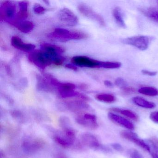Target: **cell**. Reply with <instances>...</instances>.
Masks as SVG:
<instances>
[{"label":"cell","mask_w":158,"mask_h":158,"mask_svg":"<svg viewBox=\"0 0 158 158\" xmlns=\"http://www.w3.org/2000/svg\"><path fill=\"white\" fill-rule=\"evenodd\" d=\"M28 59L30 62L43 70L53 64L55 60L54 57L41 49L30 52Z\"/></svg>","instance_id":"cell-1"},{"label":"cell","mask_w":158,"mask_h":158,"mask_svg":"<svg viewBox=\"0 0 158 158\" xmlns=\"http://www.w3.org/2000/svg\"><path fill=\"white\" fill-rule=\"evenodd\" d=\"M48 37L59 41H68L72 40H80L87 37L86 34L79 31H71L62 28H57L50 33Z\"/></svg>","instance_id":"cell-2"},{"label":"cell","mask_w":158,"mask_h":158,"mask_svg":"<svg viewBox=\"0 0 158 158\" xmlns=\"http://www.w3.org/2000/svg\"><path fill=\"white\" fill-rule=\"evenodd\" d=\"M76 122L80 125L90 129H96L98 127L96 115L91 114L82 113L75 117Z\"/></svg>","instance_id":"cell-3"},{"label":"cell","mask_w":158,"mask_h":158,"mask_svg":"<svg viewBox=\"0 0 158 158\" xmlns=\"http://www.w3.org/2000/svg\"><path fill=\"white\" fill-rule=\"evenodd\" d=\"M124 44L134 46L140 50H146L150 44V38L146 36H136L123 39L121 40Z\"/></svg>","instance_id":"cell-4"},{"label":"cell","mask_w":158,"mask_h":158,"mask_svg":"<svg viewBox=\"0 0 158 158\" xmlns=\"http://www.w3.org/2000/svg\"><path fill=\"white\" fill-rule=\"evenodd\" d=\"M16 7L10 1L4 2L0 8V18L1 20L10 23L15 18Z\"/></svg>","instance_id":"cell-5"},{"label":"cell","mask_w":158,"mask_h":158,"mask_svg":"<svg viewBox=\"0 0 158 158\" xmlns=\"http://www.w3.org/2000/svg\"><path fill=\"white\" fill-rule=\"evenodd\" d=\"M58 17L61 22L68 26H75L78 23L77 16L67 8L61 9L58 13Z\"/></svg>","instance_id":"cell-6"},{"label":"cell","mask_w":158,"mask_h":158,"mask_svg":"<svg viewBox=\"0 0 158 158\" xmlns=\"http://www.w3.org/2000/svg\"><path fill=\"white\" fill-rule=\"evenodd\" d=\"M77 9L80 13L84 16L95 21L101 26H105V21L102 16L94 11L92 9L86 5L84 4H79L77 6Z\"/></svg>","instance_id":"cell-7"},{"label":"cell","mask_w":158,"mask_h":158,"mask_svg":"<svg viewBox=\"0 0 158 158\" xmlns=\"http://www.w3.org/2000/svg\"><path fill=\"white\" fill-rule=\"evenodd\" d=\"M101 62L84 56H75L72 59V62L77 66L88 68H100Z\"/></svg>","instance_id":"cell-8"},{"label":"cell","mask_w":158,"mask_h":158,"mask_svg":"<svg viewBox=\"0 0 158 158\" xmlns=\"http://www.w3.org/2000/svg\"><path fill=\"white\" fill-rule=\"evenodd\" d=\"M45 142L42 139H27L23 142L22 147L26 153L32 154L44 148Z\"/></svg>","instance_id":"cell-9"},{"label":"cell","mask_w":158,"mask_h":158,"mask_svg":"<svg viewBox=\"0 0 158 158\" xmlns=\"http://www.w3.org/2000/svg\"><path fill=\"white\" fill-rule=\"evenodd\" d=\"M121 136L123 138L133 142L144 150L149 152L150 148L148 144L139 138L136 133L131 131H123L121 132Z\"/></svg>","instance_id":"cell-10"},{"label":"cell","mask_w":158,"mask_h":158,"mask_svg":"<svg viewBox=\"0 0 158 158\" xmlns=\"http://www.w3.org/2000/svg\"><path fill=\"white\" fill-rule=\"evenodd\" d=\"M81 140L83 145L90 148L107 150L106 148L102 146L97 137L90 133L83 134L81 136Z\"/></svg>","instance_id":"cell-11"},{"label":"cell","mask_w":158,"mask_h":158,"mask_svg":"<svg viewBox=\"0 0 158 158\" xmlns=\"http://www.w3.org/2000/svg\"><path fill=\"white\" fill-rule=\"evenodd\" d=\"M108 116L110 120L113 123L120 126L123 127L129 130H133L135 129L134 124L129 120L123 116L113 112L109 113Z\"/></svg>","instance_id":"cell-12"},{"label":"cell","mask_w":158,"mask_h":158,"mask_svg":"<svg viewBox=\"0 0 158 158\" xmlns=\"http://www.w3.org/2000/svg\"><path fill=\"white\" fill-rule=\"evenodd\" d=\"M66 106L69 110L79 114L84 113L89 108V106L82 100L67 102Z\"/></svg>","instance_id":"cell-13"},{"label":"cell","mask_w":158,"mask_h":158,"mask_svg":"<svg viewBox=\"0 0 158 158\" xmlns=\"http://www.w3.org/2000/svg\"><path fill=\"white\" fill-rule=\"evenodd\" d=\"M40 49L54 57L55 58L54 61L60 57L62 56H61V54L64 52L63 48L49 43H43L41 44Z\"/></svg>","instance_id":"cell-14"},{"label":"cell","mask_w":158,"mask_h":158,"mask_svg":"<svg viewBox=\"0 0 158 158\" xmlns=\"http://www.w3.org/2000/svg\"><path fill=\"white\" fill-rule=\"evenodd\" d=\"M11 44L14 48L26 52H31L35 48V45L24 43L20 37L16 36L12 37Z\"/></svg>","instance_id":"cell-15"},{"label":"cell","mask_w":158,"mask_h":158,"mask_svg":"<svg viewBox=\"0 0 158 158\" xmlns=\"http://www.w3.org/2000/svg\"><path fill=\"white\" fill-rule=\"evenodd\" d=\"M28 2L27 1H22L19 3V11L14 18L15 22L25 21L28 17Z\"/></svg>","instance_id":"cell-16"},{"label":"cell","mask_w":158,"mask_h":158,"mask_svg":"<svg viewBox=\"0 0 158 158\" xmlns=\"http://www.w3.org/2000/svg\"><path fill=\"white\" fill-rule=\"evenodd\" d=\"M12 25L17 27L19 31L25 34L30 33L34 28V24L32 22L29 21L16 22L13 24Z\"/></svg>","instance_id":"cell-17"},{"label":"cell","mask_w":158,"mask_h":158,"mask_svg":"<svg viewBox=\"0 0 158 158\" xmlns=\"http://www.w3.org/2000/svg\"><path fill=\"white\" fill-rule=\"evenodd\" d=\"M53 138L54 141L57 144L65 148H71L74 144L70 141L63 133L61 135H54Z\"/></svg>","instance_id":"cell-18"},{"label":"cell","mask_w":158,"mask_h":158,"mask_svg":"<svg viewBox=\"0 0 158 158\" xmlns=\"http://www.w3.org/2000/svg\"><path fill=\"white\" fill-rule=\"evenodd\" d=\"M37 88L39 90L42 91L50 92L52 90L50 83H49L48 79H46L45 77H42L38 75L37 77Z\"/></svg>","instance_id":"cell-19"},{"label":"cell","mask_w":158,"mask_h":158,"mask_svg":"<svg viewBox=\"0 0 158 158\" xmlns=\"http://www.w3.org/2000/svg\"><path fill=\"white\" fill-rule=\"evenodd\" d=\"M132 101L135 105L145 109H153L156 106L155 103L153 102L148 101L139 97H134L132 98Z\"/></svg>","instance_id":"cell-20"},{"label":"cell","mask_w":158,"mask_h":158,"mask_svg":"<svg viewBox=\"0 0 158 158\" xmlns=\"http://www.w3.org/2000/svg\"><path fill=\"white\" fill-rule=\"evenodd\" d=\"M110 110L114 112L121 114L123 116H126L131 120L137 121L139 119L138 116L132 111L129 110H124L118 108H112L110 109Z\"/></svg>","instance_id":"cell-21"},{"label":"cell","mask_w":158,"mask_h":158,"mask_svg":"<svg viewBox=\"0 0 158 158\" xmlns=\"http://www.w3.org/2000/svg\"><path fill=\"white\" fill-rule=\"evenodd\" d=\"M141 11L151 20L158 23V8L151 7L147 9H142Z\"/></svg>","instance_id":"cell-22"},{"label":"cell","mask_w":158,"mask_h":158,"mask_svg":"<svg viewBox=\"0 0 158 158\" xmlns=\"http://www.w3.org/2000/svg\"><path fill=\"white\" fill-rule=\"evenodd\" d=\"M112 13L118 25L122 28H125L127 27L126 25L124 20L123 14L120 8L119 7H116L113 10Z\"/></svg>","instance_id":"cell-23"},{"label":"cell","mask_w":158,"mask_h":158,"mask_svg":"<svg viewBox=\"0 0 158 158\" xmlns=\"http://www.w3.org/2000/svg\"><path fill=\"white\" fill-rule=\"evenodd\" d=\"M138 92L140 94L149 97L158 96V89L152 87H142L138 89Z\"/></svg>","instance_id":"cell-24"},{"label":"cell","mask_w":158,"mask_h":158,"mask_svg":"<svg viewBox=\"0 0 158 158\" xmlns=\"http://www.w3.org/2000/svg\"><path fill=\"white\" fill-rule=\"evenodd\" d=\"M96 99L105 103H111L116 101V98L114 95L106 93L98 94L96 96Z\"/></svg>","instance_id":"cell-25"},{"label":"cell","mask_w":158,"mask_h":158,"mask_svg":"<svg viewBox=\"0 0 158 158\" xmlns=\"http://www.w3.org/2000/svg\"><path fill=\"white\" fill-rule=\"evenodd\" d=\"M59 93L62 92H67V91L75 90L76 88L75 85L72 83H60L57 86Z\"/></svg>","instance_id":"cell-26"},{"label":"cell","mask_w":158,"mask_h":158,"mask_svg":"<svg viewBox=\"0 0 158 158\" xmlns=\"http://www.w3.org/2000/svg\"><path fill=\"white\" fill-rule=\"evenodd\" d=\"M121 66V63L117 62L101 61L100 68L105 69H117Z\"/></svg>","instance_id":"cell-27"},{"label":"cell","mask_w":158,"mask_h":158,"mask_svg":"<svg viewBox=\"0 0 158 158\" xmlns=\"http://www.w3.org/2000/svg\"><path fill=\"white\" fill-rule=\"evenodd\" d=\"M59 124L62 129H66V128L70 127V120L65 116H62L60 118V120H59Z\"/></svg>","instance_id":"cell-28"},{"label":"cell","mask_w":158,"mask_h":158,"mask_svg":"<svg viewBox=\"0 0 158 158\" xmlns=\"http://www.w3.org/2000/svg\"><path fill=\"white\" fill-rule=\"evenodd\" d=\"M34 12L37 15L44 14L47 10L39 3H35L33 7Z\"/></svg>","instance_id":"cell-29"},{"label":"cell","mask_w":158,"mask_h":158,"mask_svg":"<svg viewBox=\"0 0 158 158\" xmlns=\"http://www.w3.org/2000/svg\"><path fill=\"white\" fill-rule=\"evenodd\" d=\"M128 155L130 158H144L143 155L136 149H131L128 151Z\"/></svg>","instance_id":"cell-30"},{"label":"cell","mask_w":158,"mask_h":158,"mask_svg":"<svg viewBox=\"0 0 158 158\" xmlns=\"http://www.w3.org/2000/svg\"><path fill=\"white\" fill-rule=\"evenodd\" d=\"M149 146L150 148L149 152L152 158H158V146L149 143Z\"/></svg>","instance_id":"cell-31"},{"label":"cell","mask_w":158,"mask_h":158,"mask_svg":"<svg viewBox=\"0 0 158 158\" xmlns=\"http://www.w3.org/2000/svg\"><path fill=\"white\" fill-rule=\"evenodd\" d=\"M114 83H115V85L116 86L120 88L121 89H123V88L126 87L127 85L126 82L123 78H120V77L116 78L115 79Z\"/></svg>","instance_id":"cell-32"},{"label":"cell","mask_w":158,"mask_h":158,"mask_svg":"<svg viewBox=\"0 0 158 158\" xmlns=\"http://www.w3.org/2000/svg\"><path fill=\"white\" fill-rule=\"evenodd\" d=\"M12 115L13 117L15 118V119L19 121H22L23 120V115L22 112L19 111L14 110L12 112Z\"/></svg>","instance_id":"cell-33"},{"label":"cell","mask_w":158,"mask_h":158,"mask_svg":"<svg viewBox=\"0 0 158 158\" xmlns=\"http://www.w3.org/2000/svg\"><path fill=\"white\" fill-rule=\"evenodd\" d=\"M123 93L126 94H132L135 93L136 90L134 88L127 86L122 89Z\"/></svg>","instance_id":"cell-34"},{"label":"cell","mask_w":158,"mask_h":158,"mask_svg":"<svg viewBox=\"0 0 158 158\" xmlns=\"http://www.w3.org/2000/svg\"><path fill=\"white\" fill-rule=\"evenodd\" d=\"M150 119L154 123H158V111H154L150 114Z\"/></svg>","instance_id":"cell-35"},{"label":"cell","mask_w":158,"mask_h":158,"mask_svg":"<svg viewBox=\"0 0 158 158\" xmlns=\"http://www.w3.org/2000/svg\"><path fill=\"white\" fill-rule=\"evenodd\" d=\"M141 72L143 74L149 76H154L157 74V72H152V71H149L148 70H142Z\"/></svg>","instance_id":"cell-36"},{"label":"cell","mask_w":158,"mask_h":158,"mask_svg":"<svg viewBox=\"0 0 158 158\" xmlns=\"http://www.w3.org/2000/svg\"><path fill=\"white\" fill-rule=\"evenodd\" d=\"M112 147L114 150L118 152L123 151V148L122 147V145H120L119 143H114L112 144Z\"/></svg>","instance_id":"cell-37"},{"label":"cell","mask_w":158,"mask_h":158,"mask_svg":"<svg viewBox=\"0 0 158 158\" xmlns=\"http://www.w3.org/2000/svg\"><path fill=\"white\" fill-rule=\"evenodd\" d=\"M55 158H68V157L65 155L63 152H56L54 156Z\"/></svg>","instance_id":"cell-38"},{"label":"cell","mask_w":158,"mask_h":158,"mask_svg":"<svg viewBox=\"0 0 158 158\" xmlns=\"http://www.w3.org/2000/svg\"><path fill=\"white\" fill-rule=\"evenodd\" d=\"M65 67L66 68H68V69L73 70V71H77V67L76 65L71 64H66Z\"/></svg>","instance_id":"cell-39"},{"label":"cell","mask_w":158,"mask_h":158,"mask_svg":"<svg viewBox=\"0 0 158 158\" xmlns=\"http://www.w3.org/2000/svg\"><path fill=\"white\" fill-rule=\"evenodd\" d=\"M104 84L105 86L111 88L113 86V83L111 81H109V80H105V81H104Z\"/></svg>","instance_id":"cell-40"}]
</instances>
